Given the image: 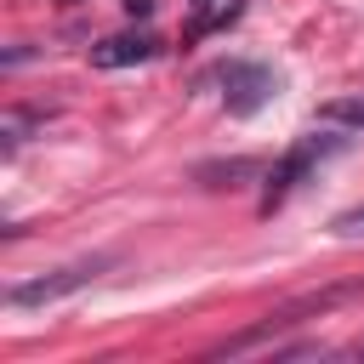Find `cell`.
I'll list each match as a JSON object with an SVG mask.
<instances>
[{
  "label": "cell",
  "instance_id": "5",
  "mask_svg": "<svg viewBox=\"0 0 364 364\" xmlns=\"http://www.w3.org/2000/svg\"><path fill=\"white\" fill-rule=\"evenodd\" d=\"M154 51H159L154 34H114V40H102L91 57H97V68H125V63H148Z\"/></svg>",
  "mask_w": 364,
  "mask_h": 364
},
{
  "label": "cell",
  "instance_id": "1",
  "mask_svg": "<svg viewBox=\"0 0 364 364\" xmlns=\"http://www.w3.org/2000/svg\"><path fill=\"white\" fill-rule=\"evenodd\" d=\"M353 296H364V279H347V284H324V290H307V296H296V301L273 307V313H267L262 324H250L245 336L222 341L216 353H222V358H228V353H250V347L273 341L279 330H290V324H301V318H313V313H330V307H341V301H353Z\"/></svg>",
  "mask_w": 364,
  "mask_h": 364
},
{
  "label": "cell",
  "instance_id": "2",
  "mask_svg": "<svg viewBox=\"0 0 364 364\" xmlns=\"http://www.w3.org/2000/svg\"><path fill=\"white\" fill-rule=\"evenodd\" d=\"M341 142H347V136H336V131H324V136H301V142H296V148H290V154L267 171L262 210H279V205H284V199H290V193H296V188H301V182H307V176H313L330 154H341Z\"/></svg>",
  "mask_w": 364,
  "mask_h": 364
},
{
  "label": "cell",
  "instance_id": "7",
  "mask_svg": "<svg viewBox=\"0 0 364 364\" xmlns=\"http://www.w3.org/2000/svg\"><path fill=\"white\" fill-rule=\"evenodd\" d=\"M330 233H336V239H364V205L336 210V216H330Z\"/></svg>",
  "mask_w": 364,
  "mask_h": 364
},
{
  "label": "cell",
  "instance_id": "9",
  "mask_svg": "<svg viewBox=\"0 0 364 364\" xmlns=\"http://www.w3.org/2000/svg\"><path fill=\"white\" fill-rule=\"evenodd\" d=\"M358 353H364V347H358Z\"/></svg>",
  "mask_w": 364,
  "mask_h": 364
},
{
  "label": "cell",
  "instance_id": "8",
  "mask_svg": "<svg viewBox=\"0 0 364 364\" xmlns=\"http://www.w3.org/2000/svg\"><path fill=\"white\" fill-rule=\"evenodd\" d=\"M205 23H210V0H193V34H199Z\"/></svg>",
  "mask_w": 364,
  "mask_h": 364
},
{
  "label": "cell",
  "instance_id": "6",
  "mask_svg": "<svg viewBox=\"0 0 364 364\" xmlns=\"http://www.w3.org/2000/svg\"><path fill=\"white\" fill-rule=\"evenodd\" d=\"M318 119H324V125H347V131H364V91L324 102V108H318Z\"/></svg>",
  "mask_w": 364,
  "mask_h": 364
},
{
  "label": "cell",
  "instance_id": "4",
  "mask_svg": "<svg viewBox=\"0 0 364 364\" xmlns=\"http://www.w3.org/2000/svg\"><path fill=\"white\" fill-rule=\"evenodd\" d=\"M102 267H108V256H97V262H74V267H57V273H46V279H23V284H11V290H6V301H11V307H40V301H57V296H68V290L91 284Z\"/></svg>",
  "mask_w": 364,
  "mask_h": 364
},
{
  "label": "cell",
  "instance_id": "3",
  "mask_svg": "<svg viewBox=\"0 0 364 364\" xmlns=\"http://www.w3.org/2000/svg\"><path fill=\"white\" fill-rule=\"evenodd\" d=\"M216 85H222V102H228V114H256L262 102H273V91H279V74H273V68H262V63H245V57H233V63H222V68H216Z\"/></svg>",
  "mask_w": 364,
  "mask_h": 364
}]
</instances>
